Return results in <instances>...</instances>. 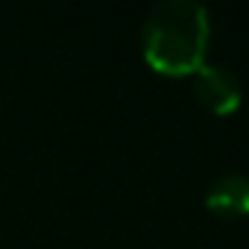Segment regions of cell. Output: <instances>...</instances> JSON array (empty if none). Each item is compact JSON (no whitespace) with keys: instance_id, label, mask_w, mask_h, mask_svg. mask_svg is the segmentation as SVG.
<instances>
[{"instance_id":"1","label":"cell","mask_w":249,"mask_h":249,"mask_svg":"<svg viewBox=\"0 0 249 249\" xmlns=\"http://www.w3.org/2000/svg\"><path fill=\"white\" fill-rule=\"evenodd\" d=\"M208 12L196 0H159L144 21V56L161 73H194L208 47Z\"/></svg>"},{"instance_id":"3","label":"cell","mask_w":249,"mask_h":249,"mask_svg":"<svg viewBox=\"0 0 249 249\" xmlns=\"http://www.w3.org/2000/svg\"><path fill=\"white\" fill-rule=\"evenodd\" d=\"M205 202L217 214H249V173H223L208 185Z\"/></svg>"},{"instance_id":"2","label":"cell","mask_w":249,"mask_h":249,"mask_svg":"<svg viewBox=\"0 0 249 249\" xmlns=\"http://www.w3.org/2000/svg\"><path fill=\"white\" fill-rule=\"evenodd\" d=\"M194 91L202 106H208L217 114H229L240 106V82L237 76L214 62H202L194 71Z\"/></svg>"}]
</instances>
